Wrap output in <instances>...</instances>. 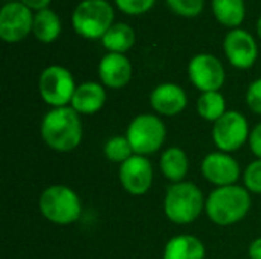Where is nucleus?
Wrapping results in <instances>:
<instances>
[{
  "label": "nucleus",
  "mask_w": 261,
  "mask_h": 259,
  "mask_svg": "<svg viewBox=\"0 0 261 259\" xmlns=\"http://www.w3.org/2000/svg\"><path fill=\"white\" fill-rule=\"evenodd\" d=\"M216 18L225 26H239L245 18L243 0H213Z\"/></svg>",
  "instance_id": "22"
},
{
  "label": "nucleus",
  "mask_w": 261,
  "mask_h": 259,
  "mask_svg": "<svg viewBox=\"0 0 261 259\" xmlns=\"http://www.w3.org/2000/svg\"><path fill=\"white\" fill-rule=\"evenodd\" d=\"M101 40L109 52L124 53L135 44V31L125 23H116L112 24Z\"/></svg>",
  "instance_id": "20"
},
{
  "label": "nucleus",
  "mask_w": 261,
  "mask_h": 259,
  "mask_svg": "<svg viewBox=\"0 0 261 259\" xmlns=\"http://www.w3.org/2000/svg\"><path fill=\"white\" fill-rule=\"evenodd\" d=\"M34 15L21 2H9L0 12V37L8 43H17L32 32Z\"/></svg>",
  "instance_id": "12"
},
{
  "label": "nucleus",
  "mask_w": 261,
  "mask_h": 259,
  "mask_svg": "<svg viewBox=\"0 0 261 259\" xmlns=\"http://www.w3.org/2000/svg\"><path fill=\"white\" fill-rule=\"evenodd\" d=\"M249 148L252 151V154L260 159L261 160V122L257 124L252 130H251V134H249Z\"/></svg>",
  "instance_id": "28"
},
{
  "label": "nucleus",
  "mask_w": 261,
  "mask_h": 259,
  "mask_svg": "<svg viewBox=\"0 0 261 259\" xmlns=\"http://www.w3.org/2000/svg\"><path fill=\"white\" fill-rule=\"evenodd\" d=\"M41 99L52 108L67 107L72 102L76 84L73 75L61 66L46 67L38 79Z\"/></svg>",
  "instance_id": "7"
},
{
  "label": "nucleus",
  "mask_w": 261,
  "mask_h": 259,
  "mask_svg": "<svg viewBox=\"0 0 261 259\" xmlns=\"http://www.w3.org/2000/svg\"><path fill=\"white\" fill-rule=\"evenodd\" d=\"M38 209L49 223L70 226L80 220L83 203L72 188L66 185H50L40 194Z\"/></svg>",
  "instance_id": "4"
},
{
  "label": "nucleus",
  "mask_w": 261,
  "mask_h": 259,
  "mask_svg": "<svg viewBox=\"0 0 261 259\" xmlns=\"http://www.w3.org/2000/svg\"><path fill=\"white\" fill-rule=\"evenodd\" d=\"M205 244L193 235H177L167 241L164 247V259H205Z\"/></svg>",
  "instance_id": "17"
},
{
  "label": "nucleus",
  "mask_w": 261,
  "mask_h": 259,
  "mask_svg": "<svg viewBox=\"0 0 261 259\" xmlns=\"http://www.w3.org/2000/svg\"><path fill=\"white\" fill-rule=\"evenodd\" d=\"M225 53L234 67L249 69L257 61L258 47L249 32L243 29H236L229 32L225 38Z\"/></svg>",
  "instance_id": "13"
},
{
  "label": "nucleus",
  "mask_w": 261,
  "mask_h": 259,
  "mask_svg": "<svg viewBox=\"0 0 261 259\" xmlns=\"http://www.w3.org/2000/svg\"><path fill=\"white\" fill-rule=\"evenodd\" d=\"M162 176L171 183L184 182L190 171V160L187 153L179 147H170L162 151L159 159Z\"/></svg>",
  "instance_id": "18"
},
{
  "label": "nucleus",
  "mask_w": 261,
  "mask_h": 259,
  "mask_svg": "<svg viewBox=\"0 0 261 259\" xmlns=\"http://www.w3.org/2000/svg\"><path fill=\"white\" fill-rule=\"evenodd\" d=\"M83 122L70 105L50 108L41 119L40 134L43 142L57 153H70L83 142Z\"/></svg>",
  "instance_id": "1"
},
{
  "label": "nucleus",
  "mask_w": 261,
  "mask_h": 259,
  "mask_svg": "<svg viewBox=\"0 0 261 259\" xmlns=\"http://www.w3.org/2000/svg\"><path fill=\"white\" fill-rule=\"evenodd\" d=\"M251 192L240 185L216 188L206 197L205 212L208 218L220 227L240 223L251 211Z\"/></svg>",
  "instance_id": "2"
},
{
  "label": "nucleus",
  "mask_w": 261,
  "mask_h": 259,
  "mask_svg": "<svg viewBox=\"0 0 261 259\" xmlns=\"http://www.w3.org/2000/svg\"><path fill=\"white\" fill-rule=\"evenodd\" d=\"M104 156L107 160L122 165L132 156H135V153H133V148L128 142V139L125 137V134L124 136L116 134L104 143Z\"/></svg>",
  "instance_id": "23"
},
{
  "label": "nucleus",
  "mask_w": 261,
  "mask_h": 259,
  "mask_svg": "<svg viewBox=\"0 0 261 259\" xmlns=\"http://www.w3.org/2000/svg\"><path fill=\"white\" fill-rule=\"evenodd\" d=\"M132 63L124 53H113L109 52L104 55L98 66V75L102 85L109 89H122L132 79Z\"/></svg>",
  "instance_id": "15"
},
{
  "label": "nucleus",
  "mask_w": 261,
  "mask_h": 259,
  "mask_svg": "<svg viewBox=\"0 0 261 259\" xmlns=\"http://www.w3.org/2000/svg\"><path fill=\"white\" fill-rule=\"evenodd\" d=\"M118 177L122 189L127 194L139 197L150 191L154 179V169L148 157L135 154L119 165Z\"/></svg>",
  "instance_id": "10"
},
{
  "label": "nucleus",
  "mask_w": 261,
  "mask_h": 259,
  "mask_svg": "<svg viewBox=\"0 0 261 259\" xmlns=\"http://www.w3.org/2000/svg\"><path fill=\"white\" fill-rule=\"evenodd\" d=\"M188 76L202 93L219 92L225 84V69L220 60L211 53H197L188 64Z\"/></svg>",
  "instance_id": "9"
},
{
  "label": "nucleus",
  "mask_w": 261,
  "mask_h": 259,
  "mask_svg": "<svg viewBox=\"0 0 261 259\" xmlns=\"http://www.w3.org/2000/svg\"><path fill=\"white\" fill-rule=\"evenodd\" d=\"M113 8L106 0H83L73 11L72 24L84 38H102L112 27Z\"/></svg>",
  "instance_id": "6"
},
{
  "label": "nucleus",
  "mask_w": 261,
  "mask_h": 259,
  "mask_svg": "<svg viewBox=\"0 0 261 259\" xmlns=\"http://www.w3.org/2000/svg\"><path fill=\"white\" fill-rule=\"evenodd\" d=\"M107 101V93L102 84L87 81L76 85L70 107L81 116H92L98 113Z\"/></svg>",
  "instance_id": "16"
},
{
  "label": "nucleus",
  "mask_w": 261,
  "mask_h": 259,
  "mask_svg": "<svg viewBox=\"0 0 261 259\" xmlns=\"http://www.w3.org/2000/svg\"><path fill=\"white\" fill-rule=\"evenodd\" d=\"M133 153L138 156H151L158 153L167 139V127L159 114L142 113L135 116L125 131Z\"/></svg>",
  "instance_id": "5"
},
{
  "label": "nucleus",
  "mask_w": 261,
  "mask_h": 259,
  "mask_svg": "<svg viewBox=\"0 0 261 259\" xmlns=\"http://www.w3.org/2000/svg\"><path fill=\"white\" fill-rule=\"evenodd\" d=\"M206 197L193 182L171 183L164 197V214L177 226L194 223L205 211Z\"/></svg>",
  "instance_id": "3"
},
{
  "label": "nucleus",
  "mask_w": 261,
  "mask_h": 259,
  "mask_svg": "<svg viewBox=\"0 0 261 259\" xmlns=\"http://www.w3.org/2000/svg\"><path fill=\"white\" fill-rule=\"evenodd\" d=\"M226 101L225 96L219 92H205L197 99V113L202 119L208 122L219 121L226 113Z\"/></svg>",
  "instance_id": "21"
},
{
  "label": "nucleus",
  "mask_w": 261,
  "mask_h": 259,
  "mask_svg": "<svg viewBox=\"0 0 261 259\" xmlns=\"http://www.w3.org/2000/svg\"><path fill=\"white\" fill-rule=\"evenodd\" d=\"M246 104L251 111L261 114V78L249 84L246 90Z\"/></svg>",
  "instance_id": "27"
},
{
  "label": "nucleus",
  "mask_w": 261,
  "mask_h": 259,
  "mask_svg": "<svg viewBox=\"0 0 261 259\" xmlns=\"http://www.w3.org/2000/svg\"><path fill=\"white\" fill-rule=\"evenodd\" d=\"M150 105L159 116H177L188 105L185 90L174 82H164L153 89L150 95Z\"/></svg>",
  "instance_id": "14"
},
{
  "label": "nucleus",
  "mask_w": 261,
  "mask_h": 259,
  "mask_svg": "<svg viewBox=\"0 0 261 259\" xmlns=\"http://www.w3.org/2000/svg\"><path fill=\"white\" fill-rule=\"evenodd\" d=\"M60 32H61V23L54 11L47 8L37 11L32 24V34L35 35L37 40L43 43H52L54 40H57Z\"/></svg>",
  "instance_id": "19"
},
{
  "label": "nucleus",
  "mask_w": 261,
  "mask_h": 259,
  "mask_svg": "<svg viewBox=\"0 0 261 259\" xmlns=\"http://www.w3.org/2000/svg\"><path fill=\"white\" fill-rule=\"evenodd\" d=\"M243 186L251 192L261 195V160L251 162L243 172Z\"/></svg>",
  "instance_id": "24"
},
{
  "label": "nucleus",
  "mask_w": 261,
  "mask_h": 259,
  "mask_svg": "<svg viewBox=\"0 0 261 259\" xmlns=\"http://www.w3.org/2000/svg\"><path fill=\"white\" fill-rule=\"evenodd\" d=\"M20 2L24 3L28 8H34L37 11H41V9H44L49 5L50 0H20Z\"/></svg>",
  "instance_id": "30"
},
{
  "label": "nucleus",
  "mask_w": 261,
  "mask_h": 259,
  "mask_svg": "<svg viewBox=\"0 0 261 259\" xmlns=\"http://www.w3.org/2000/svg\"><path fill=\"white\" fill-rule=\"evenodd\" d=\"M118 8L121 11H124L125 14H132V15H136V14H142V12H147L156 0H115Z\"/></svg>",
  "instance_id": "26"
},
{
  "label": "nucleus",
  "mask_w": 261,
  "mask_h": 259,
  "mask_svg": "<svg viewBox=\"0 0 261 259\" xmlns=\"http://www.w3.org/2000/svg\"><path fill=\"white\" fill-rule=\"evenodd\" d=\"M248 255L251 259H261V237L255 238L248 249Z\"/></svg>",
  "instance_id": "29"
},
{
  "label": "nucleus",
  "mask_w": 261,
  "mask_h": 259,
  "mask_svg": "<svg viewBox=\"0 0 261 259\" xmlns=\"http://www.w3.org/2000/svg\"><path fill=\"white\" fill-rule=\"evenodd\" d=\"M249 124L243 113L228 110L219 121L213 124L211 136L216 148L223 153H236L249 140Z\"/></svg>",
  "instance_id": "8"
},
{
  "label": "nucleus",
  "mask_w": 261,
  "mask_h": 259,
  "mask_svg": "<svg viewBox=\"0 0 261 259\" xmlns=\"http://www.w3.org/2000/svg\"><path fill=\"white\" fill-rule=\"evenodd\" d=\"M200 172L208 183L214 185L216 188H223L237 185L242 176V168L229 153L214 151L203 157L200 163Z\"/></svg>",
  "instance_id": "11"
},
{
  "label": "nucleus",
  "mask_w": 261,
  "mask_h": 259,
  "mask_svg": "<svg viewBox=\"0 0 261 259\" xmlns=\"http://www.w3.org/2000/svg\"><path fill=\"white\" fill-rule=\"evenodd\" d=\"M257 32H258V35H260L261 38V18L257 21Z\"/></svg>",
  "instance_id": "31"
},
{
  "label": "nucleus",
  "mask_w": 261,
  "mask_h": 259,
  "mask_svg": "<svg viewBox=\"0 0 261 259\" xmlns=\"http://www.w3.org/2000/svg\"><path fill=\"white\" fill-rule=\"evenodd\" d=\"M168 6L184 17H194L202 12L203 0H167Z\"/></svg>",
  "instance_id": "25"
}]
</instances>
